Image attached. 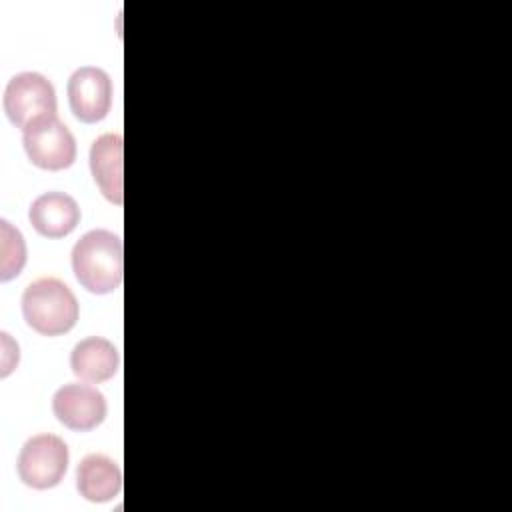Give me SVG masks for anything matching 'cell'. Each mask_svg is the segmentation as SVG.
Returning <instances> with one entry per match:
<instances>
[{"label":"cell","instance_id":"6da1fadb","mask_svg":"<svg viewBox=\"0 0 512 512\" xmlns=\"http://www.w3.org/2000/svg\"><path fill=\"white\" fill-rule=\"evenodd\" d=\"M72 272L92 294H110L122 284L124 250L118 234L96 228L86 232L72 248Z\"/></svg>","mask_w":512,"mask_h":512},{"label":"cell","instance_id":"7a4b0ae2","mask_svg":"<svg viewBox=\"0 0 512 512\" xmlns=\"http://www.w3.org/2000/svg\"><path fill=\"white\" fill-rule=\"evenodd\" d=\"M20 304L26 324L42 336H62L70 332L80 316L74 292L52 276L30 282L24 288Z\"/></svg>","mask_w":512,"mask_h":512},{"label":"cell","instance_id":"3957f363","mask_svg":"<svg viewBox=\"0 0 512 512\" xmlns=\"http://www.w3.org/2000/svg\"><path fill=\"white\" fill-rule=\"evenodd\" d=\"M22 144L28 160L48 172L66 170L76 160V138L56 114L30 122L22 130Z\"/></svg>","mask_w":512,"mask_h":512},{"label":"cell","instance_id":"277c9868","mask_svg":"<svg viewBox=\"0 0 512 512\" xmlns=\"http://www.w3.org/2000/svg\"><path fill=\"white\" fill-rule=\"evenodd\" d=\"M70 452L56 434H34L24 442L16 460V472L22 484L34 490H48L62 482L68 470Z\"/></svg>","mask_w":512,"mask_h":512},{"label":"cell","instance_id":"5b68a950","mask_svg":"<svg viewBox=\"0 0 512 512\" xmlns=\"http://www.w3.org/2000/svg\"><path fill=\"white\" fill-rule=\"evenodd\" d=\"M4 112L8 120L24 130L40 116L56 114L58 100L52 82L40 72H18L4 88Z\"/></svg>","mask_w":512,"mask_h":512},{"label":"cell","instance_id":"8992f818","mask_svg":"<svg viewBox=\"0 0 512 512\" xmlns=\"http://www.w3.org/2000/svg\"><path fill=\"white\" fill-rule=\"evenodd\" d=\"M52 412L60 424L76 432H88L100 426L108 406L104 394L90 382H70L52 396Z\"/></svg>","mask_w":512,"mask_h":512},{"label":"cell","instance_id":"52a82bcc","mask_svg":"<svg viewBox=\"0 0 512 512\" xmlns=\"http://www.w3.org/2000/svg\"><path fill=\"white\" fill-rule=\"evenodd\" d=\"M72 114L84 124L104 120L112 108V80L98 66H80L72 72L66 86Z\"/></svg>","mask_w":512,"mask_h":512},{"label":"cell","instance_id":"ba28073f","mask_svg":"<svg viewBox=\"0 0 512 512\" xmlns=\"http://www.w3.org/2000/svg\"><path fill=\"white\" fill-rule=\"evenodd\" d=\"M122 156H124V138L118 132L98 136L88 154V164L92 178L102 192V196L122 206L124 202V180H122Z\"/></svg>","mask_w":512,"mask_h":512},{"label":"cell","instance_id":"9c48e42d","mask_svg":"<svg viewBox=\"0 0 512 512\" xmlns=\"http://www.w3.org/2000/svg\"><path fill=\"white\" fill-rule=\"evenodd\" d=\"M80 206L66 192H44L28 210L32 228L44 238H64L80 224Z\"/></svg>","mask_w":512,"mask_h":512},{"label":"cell","instance_id":"30bf717a","mask_svg":"<svg viewBox=\"0 0 512 512\" xmlns=\"http://www.w3.org/2000/svg\"><path fill=\"white\" fill-rule=\"evenodd\" d=\"M120 366L116 346L102 336H88L80 340L70 354V368L82 382L100 384L110 380Z\"/></svg>","mask_w":512,"mask_h":512},{"label":"cell","instance_id":"8fae6325","mask_svg":"<svg viewBox=\"0 0 512 512\" xmlns=\"http://www.w3.org/2000/svg\"><path fill=\"white\" fill-rule=\"evenodd\" d=\"M76 488L88 502H110L122 490V470L104 454H88L76 468Z\"/></svg>","mask_w":512,"mask_h":512},{"label":"cell","instance_id":"7c38bea8","mask_svg":"<svg viewBox=\"0 0 512 512\" xmlns=\"http://www.w3.org/2000/svg\"><path fill=\"white\" fill-rule=\"evenodd\" d=\"M0 280L16 278L26 264V242L18 228L6 218L0 220Z\"/></svg>","mask_w":512,"mask_h":512},{"label":"cell","instance_id":"4fadbf2b","mask_svg":"<svg viewBox=\"0 0 512 512\" xmlns=\"http://www.w3.org/2000/svg\"><path fill=\"white\" fill-rule=\"evenodd\" d=\"M2 368H0V376L6 378L16 366H18V360H20V348L18 344L10 338L8 332H2Z\"/></svg>","mask_w":512,"mask_h":512}]
</instances>
